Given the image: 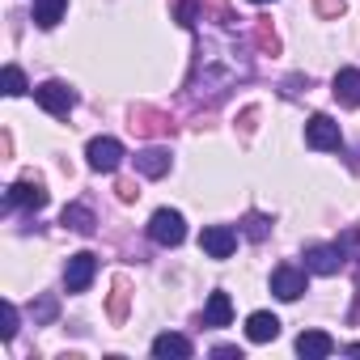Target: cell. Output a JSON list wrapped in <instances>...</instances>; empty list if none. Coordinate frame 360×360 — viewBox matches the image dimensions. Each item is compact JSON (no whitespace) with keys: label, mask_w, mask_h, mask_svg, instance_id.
<instances>
[{"label":"cell","mask_w":360,"mask_h":360,"mask_svg":"<svg viewBox=\"0 0 360 360\" xmlns=\"http://www.w3.org/2000/svg\"><path fill=\"white\" fill-rule=\"evenodd\" d=\"M148 238H153L157 246H183V238H187V221H183V212L157 208V212L148 217Z\"/></svg>","instance_id":"6da1fadb"},{"label":"cell","mask_w":360,"mask_h":360,"mask_svg":"<svg viewBox=\"0 0 360 360\" xmlns=\"http://www.w3.org/2000/svg\"><path fill=\"white\" fill-rule=\"evenodd\" d=\"M85 161H89V169H98V174H115V169L123 165V144H119L115 136H94V140L85 144Z\"/></svg>","instance_id":"7a4b0ae2"},{"label":"cell","mask_w":360,"mask_h":360,"mask_svg":"<svg viewBox=\"0 0 360 360\" xmlns=\"http://www.w3.org/2000/svg\"><path fill=\"white\" fill-rule=\"evenodd\" d=\"M305 144L318 148V153H335V148L343 144L339 123H335L330 115H309V123H305Z\"/></svg>","instance_id":"3957f363"},{"label":"cell","mask_w":360,"mask_h":360,"mask_svg":"<svg viewBox=\"0 0 360 360\" xmlns=\"http://www.w3.org/2000/svg\"><path fill=\"white\" fill-rule=\"evenodd\" d=\"M34 102H39L47 115H68V110L77 106V94H72L64 81H43V85L34 89Z\"/></svg>","instance_id":"277c9868"},{"label":"cell","mask_w":360,"mask_h":360,"mask_svg":"<svg viewBox=\"0 0 360 360\" xmlns=\"http://www.w3.org/2000/svg\"><path fill=\"white\" fill-rule=\"evenodd\" d=\"M94 276H98V259H94L89 250H81V255H72L68 267H64V288H68V292H85V288L94 284Z\"/></svg>","instance_id":"5b68a950"},{"label":"cell","mask_w":360,"mask_h":360,"mask_svg":"<svg viewBox=\"0 0 360 360\" xmlns=\"http://www.w3.org/2000/svg\"><path fill=\"white\" fill-rule=\"evenodd\" d=\"M200 246H204L208 259H229V255L238 250V229H229V225H208V229L200 233Z\"/></svg>","instance_id":"8992f818"},{"label":"cell","mask_w":360,"mask_h":360,"mask_svg":"<svg viewBox=\"0 0 360 360\" xmlns=\"http://www.w3.org/2000/svg\"><path fill=\"white\" fill-rule=\"evenodd\" d=\"M343 263H347L343 246H309L305 250V271H314V276H335V271H343Z\"/></svg>","instance_id":"52a82bcc"},{"label":"cell","mask_w":360,"mask_h":360,"mask_svg":"<svg viewBox=\"0 0 360 360\" xmlns=\"http://www.w3.org/2000/svg\"><path fill=\"white\" fill-rule=\"evenodd\" d=\"M271 292H276L280 301H297V297H305V267H292V263L276 267V271H271Z\"/></svg>","instance_id":"ba28073f"},{"label":"cell","mask_w":360,"mask_h":360,"mask_svg":"<svg viewBox=\"0 0 360 360\" xmlns=\"http://www.w3.org/2000/svg\"><path fill=\"white\" fill-rule=\"evenodd\" d=\"M5 208H30V212L47 208V191H43V183H30V178L13 183V187L5 191Z\"/></svg>","instance_id":"9c48e42d"},{"label":"cell","mask_w":360,"mask_h":360,"mask_svg":"<svg viewBox=\"0 0 360 360\" xmlns=\"http://www.w3.org/2000/svg\"><path fill=\"white\" fill-rule=\"evenodd\" d=\"M330 94L339 98V106H360V68H339L330 81Z\"/></svg>","instance_id":"30bf717a"},{"label":"cell","mask_w":360,"mask_h":360,"mask_svg":"<svg viewBox=\"0 0 360 360\" xmlns=\"http://www.w3.org/2000/svg\"><path fill=\"white\" fill-rule=\"evenodd\" d=\"M153 356H157V360H187V356H191V339L165 330V335L153 339Z\"/></svg>","instance_id":"8fae6325"},{"label":"cell","mask_w":360,"mask_h":360,"mask_svg":"<svg viewBox=\"0 0 360 360\" xmlns=\"http://www.w3.org/2000/svg\"><path fill=\"white\" fill-rule=\"evenodd\" d=\"M276 335H280V318H276V314L255 309V314L246 318V339H250V343H271Z\"/></svg>","instance_id":"7c38bea8"},{"label":"cell","mask_w":360,"mask_h":360,"mask_svg":"<svg viewBox=\"0 0 360 360\" xmlns=\"http://www.w3.org/2000/svg\"><path fill=\"white\" fill-rule=\"evenodd\" d=\"M330 352H335V339H330L326 330H301V335H297V356L322 360V356H330Z\"/></svg>","instance_id":"4fadbf2b"},{"label":"cell","mask_w":360,"mask_h":360,"mask_svg":"<svg viewBox=\"0 0 360 360\" xmlns=\"http://www.w3.org/2000/svg\"><path fill=\"white\" fill-rule=\"evenodd\" d=\"M68 13V0H34V26L39 30H56Z\"/></svg>","instance_id":"5bb4252c"},{"label":"cell","mask_w":360,"mask_h":360,"mask_svg":"<svg viewBox=\"0 0 360 360\" xmlns=\"http://www.w3.org/2000/svg\"><path fill=\"white\" fill-rule=\"evenodd\" d=\"M233 322V301H229V292H212L208 297V309H204V326H229Z\"/></svg>","instance_id":"9a60e30c"},{"label":"cell","mask_w":360,"mask_h":360,"mask_svg":"<svg viewBox=\"0 0 360 360\" xmlns=\"http://www.w3.org/2000/svg\"><path fill=\"white\" fill-rule=\"evenodd\" d=\"M136 169L144 178H161V174H169V153L165 148H144V153H136Z\"/></svg>","instance_id":"2e32d148"},{"label":"cell","mask_w":360,"mask_h":360,"mask_svg":"<svg viewBox=\"0 0 360 360\" xmlns=\"http://www.w3.org/2000/svg\"><path fill=\"white\" fill-rule=\"evenodd\" d=\"M60 225H64V229H72V233H94V225H98V221H94V212H89L85 204H68V208L60 212Z\"/></svg>","instance_id":"e0dca14e"},{"label":"cell","mask_w":360,"mask_h":360,"mask_svg":"<svg viewBox=\"0 0 360 360\" xmlns=\"http://www.w3.org/2000/svg\"><path fill=\"white\" fill-rule=\"evenodd\" d=\"M242 233H246L250 242H263V238L271 233V221H267L263 212H250V217H246V225H242Z\"/></svg>","instance_id":"ac0fdd59"},{"label":"cell","mask_w":360,"mask_h":360,"mask_svg":"<svg viewBox=\"0 0 360 360\" xmlns=\"http://www.w3.org/2000/svg\"><path fill=\"white\" fill-rule=\"evenodd\" d=\"M26 89H30V85H26L22 68H18V64H9V68H5V94H9V98H22Z\"/></svg>","instance_id":"d6986e66"},{"label":"cell","mask_w":360,"mask_h":360,"mask_svg":"<svg viewBox=\"0 0 360 360\" xmlns=\"http://www.w3.org/2000/svg\"><path fill=\"white\" fill-rule=\"evenodd\" d=\"M0 314H5V339H18V305L5 301V305H0Z\"/></svg>","instance_id":"ffe728a7"},{"label":"cell","mask_w":360,"mask_h":360,"mask_svg":"<svg viewBox=\"0 0 360 360\" xmlns=\"http://www.w3.org/2000/svg\"><path fill=\"white\" fill-rule=\"evenodd\" d=\"M212 356H217V360H242V347H229V343H221V347H212Z\"/></svg>","instance_id":"44dd1931"},{"label":"cell","mask_w":360,"mask_h":360,"mask_svg":"<svg viewBox=\"0 0 360 360\" xmlns=\"http://www.w3.org/2000/svg\"><path fill=\"white\" fill-rule=\"evenodd\" d=\"M51 318H56V301L43 297V301H39V322H51Z\"/></svg>","instance_id":"7402d4cb"},{"label":"cell","mask_w":360,"mask_h":360,"mask_svg":"<svg viewBox=\"0 0 360 360\" xmlns=\"http://www.w3.org/2000/svg\"><path fill=\"white\" fill-rule=\"evenodd\" d=\"M255 5H271V0H255Z\"/></svg>","instance_id":"603a6c76"}]
</instances>
